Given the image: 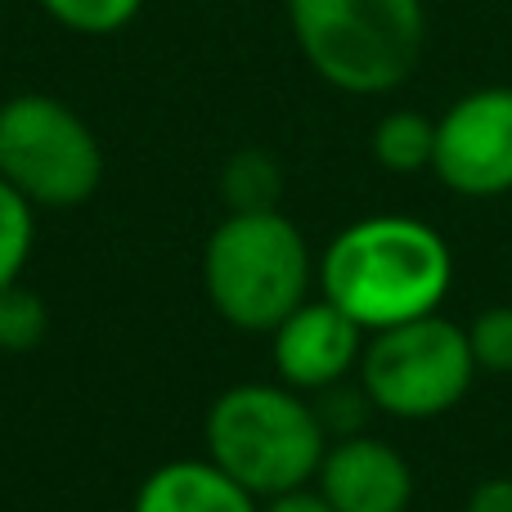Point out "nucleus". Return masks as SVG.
Masks as SVG:
<instances>
[{
    "label": "nucleus",
    "mask_w": 512,
    "mask_h": 512,
    "mask_svg": "<svg viewBox=\"0 0 512 512\" xmlns=\"http://www.w3.org/2000/svg\"><path fill=\"white\" fill-rule=\"evenodd\" d=\"M319 297L355 319L364 333L436 315L454 288V252L418 216H364L337 230L319 256Z\"/></svg>",
    "instance_id": "1"
},
{
    "label": "nucleus",
    "mask_w": 512,
    "mask_h": 512,
    "mask_svg": "<svg viewBox=\"0 0 512 512\" xmlns=\"http://www.w3.org/2000/svg\"><path fill=\"white\" fill-rule=\"evenodd\" d=\"M203 445L225 477L270 499L315 481L328 432L301 391L283 382H234L207 409Z\"/></svg>",
    "instance_id": "2"
},
{
    "label": "nucleus",
    "mask_w": 512,
    "mask_h": 512,
    "mask_svg": "<svg viewBox=\"0 0 512 512\" xmlns=\"http://www.w3.org/2000/svg\"><path fill=\"white\" fill-rule=\"evenodd\" d=\"M301 59L342 95H391L418 72L423 0H288Z\"/></svg>",
    "instance_id": "3"
},
{
    "label": "nucleus",
    "mask_w": 512,
    "mask_h": 512,
    "mask_svg": "<svg viewBox=\"0 0 512 512\" xmlns=\"http://www.w3.org/2000/svg\"><path fill=\"white\" fill-rule=\"evenodd\" d=\"M319 261L306 234L283 212H225L203 243V292L239 333L270 337L301 301H310Z\"/></svg>",
    "instance_id": "4"
},
{
    "label": "nucleus",
    "mask_w": 512,
    "mask_h": 512,
    "mask_svg": "<svg viewBox=\"0 0 512 512\" xmlns=\"http://www.w3.org/2000/svg\"><path fill=\"white\" fill-rule=\"evenodd\" d=\"M0 180L36 212H68L104 185V144L72 104L27 90L0 104Z\"/></svg>",
    "instance_id": "5"
},
{
    "label": "nucleus",
    "mask_w": 512,
    "mask_h": 512,
    "mask_svg": "<svg viewBox=\"0 0 512 512\" xmlns=\"http://www.w3.org/2000/svg\"><path fill=\"white\" fill-rule=\"evenodd\" d=\"M355 378L378 414L400 423H432L463 405L477 382V360L463 324L423 315L369 333Z\"/></svg>",
    "instance_id": "6"
},
{
    "label": "nucleus",
    "mask_w": 512,
    "mask_h": 512,
    "mask_svg": "<svg viewBox=\"0 0 512 512\" xmlns=\"http://www.w3.org/2000/svg\"><path fill=\"white\" fill-rule=\"evenodd\" d=\"M432 176L459 198L512 194V86H481L436 117Z\"/></svg>",
    "instance_id": "7"
},
{
    "label": "nucleus",
    "mask_w": 512,
    "mask_h": 512,
    "mask_svg": "<svg viewBox=\"0 0 512 512\" xmlns=\"http://www.w3.org/2000/svg\"><path fill=\"white\" fill-rule=\"evenodd\" d=\"M364 342L369 333L346 310H337L328 297H310L270 333V364L283 387L319 396L360 369Z\"/></svg>",
    "instance_id": "8"
},
{
    "label": "nucleus",
    "mask_w": 512,
    "mask_h": 512,
    "mask_svg": "<svg viewBox=\"0 0 512 512\" xmlns=\"http://www.w3.org/2000/svg\"><path fill=\"white\" fill-rule=\"evenodd\" d=\"M315 486L337 512H409L414 504L409 459L391 441L369 432L328 441Z\"/></svg>",
    "instance_id": "9"
},
{
    "label": "nucleus",
    "mask_w": 512,
    "mask_h": 512,
    "mask_svg": "<svg viewBox=\"0 0 512 512\" xmlns=\"http://www.w3.org/2000/svg\"><path fill=\"white\" fill-rule=\"evenodd\" d=\"M131 512H261V499L225 477L212 459H171L135 490Z\"/></svg>",
    "instance_id": "10"
},
{
    "label": "nucleus",
    "mask_w": 512,
    "mask_h": 512,
    "mask_svg": "<svg viewBox=\"0 0 512 512\" xmlns=\"http://www.w3.org/2000/svg\"><path fill=\"white\" fill-rule=\"evenodd\" d=\"M373 162L391 176H418V171H432L436 158V122L414 108H396L387 113L369 135Z\"/></svg>",
    "instance_id": "11"
},
{
    "label": "nucleus",
    "mask_w": 512,
    "mask_h": 512,
    "mask_svg": "<svg viewBox=\"0 0 512 512\" xmlns=\"http://www.w3.org/2000/svg\"><path fill=\"white\" fill-rule=\"evenodd\" d=\"M283 167L265 149H239L221 167V203L225 212H279Z\"/></svg>",
    "instance_id": "12"
},
{
    "label": "nucleus",
    "mask_w": 512,
    "mask_h": 512,
    "mask_svg": "<svg viewBox=\"0 0 512 512\" xmlns=\"http://www.w3.org/2000/svg\"><path fill=\"white\" fill-rule=\"evenodd\" d=\"M36 248V207L0 180V292L23 283V270Z\"/></svg>",
    "instance_id": "13"
},
{
    "label": "nucleus",
    "mask_w": 512,
    "mask_h": 512,
    "mask_svg": "<svg viewBox=\"0 0 512 512\" xmlns=\"http://www.w3.org/2000/svg\"><path fill=\"white\" fill-rule=\"evenodd\" d=\"M45 337H50V306H45L41 292L23 288V283L0 292V351L27 355Z\"/></svg>",
    "instance_id": "14"
},
{
    "label": "nucleus",
    "mask_w": 512,
    "mask_h": 512,
    "mask_svg": "<svg viewBox=\"0 0 512 512\" xmlns=\"http://www.w3.org/2000/svg\"><path fill=\"white\" fill-rule=\"evenodd\" d=\"M36 5L77 36H113L135 23L144 0H36Z\"/></svg>",
    "instance_id": "15"
},
{
    "label": "nucleus",
    "mask_w": 512,
    "mask_h": 512,
    "mask_svg": "<svg viewBox=\"0 0 512 512\" xmlns=\"http://www.w3.org/2000/svg\"><path fill=\"white\" fill-rule=\"evenodd\" d=\"M463 333H468L477 373H495V378L512 373V306H486L481 315H472Z\"/></svg>",
    "instance_id": "16"
},
{
    "label": "nucleus",
    "mask_w": 512,
    "mask_h": 512,
    "mask_svg": "<svg viewBox=\"0 0 512 512\" xmlns=\"http://www.w3.org/2000/svg\"><path fill=\"white\" fill-rule=\"evenodd\" d=\"M310 405H315V414H319V423H324L328 441H337V436H355V432H364V418H369L373 400L364 396L360 378H355V387H351V378H346V382H337V387L319 391V396L310 400ZM373 414H378V409H373Z\"/></svg>",
    "instance_id": "17"
},
{
    "label": "nucleus",
    "mask_w": 512,
    "mask_h": 512,
    "mask_svg": "<svg viewBox=\"0 0 512 512\" xmlns=\"http://www.w3.org/2000/svg\"><path fill=\"white\" fill-rule=\"evenodd\" d=\"M463 512H512V477H486L468 490Z\"/></svg>",
    "instance_id": "18"
},
{
    "label": "nucleus",
    "mask_w": 512,
    "mask_h": 512,
    "mask_svg": "<svg viewBox=\"0 0 512 512\" xmlns=\"http://www.w3.org/2000/svg\"><path fill=\"white\" fill-rule=\"evenodd\" d=\"M261 512H337V508L328 504V499L319 495V486L310 481V486H297V490H283V495L261 499Z\"/></svg>",
    "instance_id": "19"
},
{
    "label": "nucleus",
    "mask_w": 512,
    "mask_h": 512,
    "mask_svg": "<svg viewBox=\"0 0 512 512\" xmlns=\"http://www.w3.org/2000/svg\"><path fill=\"white\" fill-rule=\"evenodd\" d=\"M0 5H5V0H0Z\"/></svg>",
    "instance_id": "20"
}]
</instances>
